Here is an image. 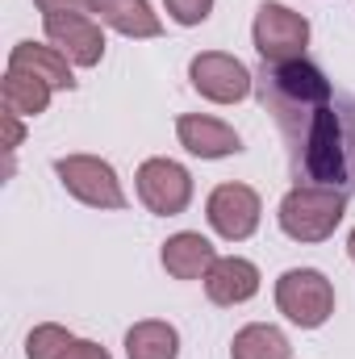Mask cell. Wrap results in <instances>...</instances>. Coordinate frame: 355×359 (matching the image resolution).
<instances>
[{"mask_svg": "<svg viewBox=\"0 0 355 359\" xmlns=\"http://www.w3.org/2000/svg\"><path fill=\"white\" fill-rule=\"evenodd\" d=\"M260 292V268L243 255H217V264L205 276V297L222 309L247 305Z\"/></svg>", "mask_w": 355, "mask_h": 359, "instance_id": "cell-11", "label": "cell"}, {"mask_svg": "<svg viewBox=\"0 0 355 359\" xmlns=\"http://www.w3.org/2000/svg\"><path fill=\"white\" fill-rule=\"evenodd\" d=\"M72 67H76V63H72L59 46H51V42H17V46L8 50V72H25V76L51 84L55 92L76 88Z\"/></svg>", "mask_w": 355, "mask_h": 359, "instance_id": "cell-12", "label": "cell"}, {"mask_svg": "<svg viewBox=\"0 0 355 359\" xmlns=\"http://www.w3.org/2000/svg\"><path fill=\"white\" fill-rule=\"evenodd\" d=\"M126 359H180V330L159 318L134 322L126 330Z\"/></svg>", "mask_w": 355, "mask_h": 359, "instance_id": "cell-15", "label": "cell"}, {"mask_svg": "<svg viewBox=\"0 0 355 359\" xmlns=\"http://www.w3.org/2000/svg\"><path fill=\"white\" fill-rule=\"evenodd\" d=\"M276 309L301 326V330H318L330 322L335 313V284L318 268H288L276 280Z\"/></svg>", "mask_w": 355, "mask_h": 359, "instance_id": "cell-4", "label": "cell"}, {"mask_svg": "<svg viewBox=\"0 0 355 359\" xmlns=\"http://www.w3.org/2000/svg\"><path fill=\"white\" fill-rule=\"evenodd\" d=\"M159 259H163V268H168L172 280H205L209 268L217 264V251H213V243H209L205 234L180 230V234H172V238L163 243Z\"/></svg>", "mask_w": 355, "mask_h": 359, "instance_id": "cell-13", "label": "cell"}, {"mask_svg": "<svg viewBox=\"0 0 355 359\" xmlns=\"http://www.w3.org/2000/svg\"><path fill=\"white\" fill-rule=\"evenodd\" d=\"M347 255H351V264H355V230L347 234Z\"/></svg>", "mask_w": 355, "mask_h": 359, "instance_id": "cell-23", "label": "cell"}, {"mask_svg": "<svg viewBox=\"0 0 355 359\" xmlns=\"http://www.w3.org/2000/svg\"><path fill=\"white\" fill-rule=\"evenodd\" d=\"M63 359H113L100 343H92V339H76L67 351H63Z\"/></svg>", "mask_w": 355, "mask_h": 359, "instance_id": "cell-21", "label": "cell"}, {"mask_svg": "<svg viewBox=\"0 0 355 359\" xmlns=\"http://www.w3.org/2000/svg\"><path fill=\"white\" fill-rule=\"evenodd\" d=\"M100 25L117 29L121 38H159L163 21L151 8V0H96Z\"/></svg>", "mask_w": 355, "mask_h": 359, "instance_id": "cell-14", "label": "cell"}, {"mask_svg": "<svg viewBox=\"0 0 355 359\" xmlns=\"http://www.w3.org/2000/svg\"><path fill=\"white\" fill-rule=\"evenodd\" d=\"M55 176L80 205L126 209V192H121V180L113 172V163H105L96 155H63V159H55Z\"/></svg>", "mask_w": 355, "mask_h": 359, "instance_id": "cell-6", "label": "cell"}, {"mask_svg": "<svg viewBox=\"0 0 355 359\" xmlns=\"http://www.w3.org/2000/svg\"><path fill=\"white\" fill-rule=\"evenodd\" d=\"M188 80H192V88L201 92L205 100H213V104H239L255 88L251 67L243 59L226 55V50H201V55H192Z\"/></svg>", "mask_w": 355, "mask_h": 359, "instance_id": "cell-7", "label": "cell"}, {"mask_svg": "<svg viewBox=\"0 0 355 359\" xmlns=\"http://www.w3.org/2000/svg\"><path fill=\"white\" fill-rule=\"evenodd\" d=\"M134 188H138V201L155 213V217H176L192 205V176L188 168L176 163V159H147L134 176Z\"/></svg>", "mask_w": 355, "mask_h": 359, "instance_id": "cell-8", "label": "cell"}, {"mask_svg": "<svg viewBox=\"0 0 355 359\" xmlns=\"http://www.w3.org/2000/svg\"><path fill=\"white\" fill-rule=\"evenodd\" d=\"M163 8H168V17H172L176 25L192 29V25L209 21V13H213V0H163Z\"/></svg>", "mask_w": 355, "mask_h": 359, "instance_id": "cell-19", "label": "cell"}, {"mask_svg": "<svg viewBox=\"0 0 355 359\" xmlns=\"http://www.w3.org/2000/svg\"><path fill=\"white\" fill-rule=\"evenodd\" d=\"M76 343V334L59 322H42L25 339V359H63V351Z\"/></svg>", "mask_w": 355, "mask_h": 359, "instance_id": "cell-18", "label": "cell"}, {"mask_svg": "<svg viewBox=\"0 0 355 359\" xmlns=\"http://www.w3.org/2000/svg\"><path fill=\"white\" fill-rule=\"evenodd\" d=\"M230 359H293V343L280 326L272 322H251L234 334Z\"/></svg>", "mask_w": 355, "mask_h": 359, "instance_id": "cell-16", "label": "cell"}, {"mask_svg": "<svg viewBox=\"0 0 355 359\" xmlns=\"http://www.w3.org/2000/svg\"><path fill=\"white\" fill-rule=\"evenodd\" d=\"M34 8L42 13V17H51V13H96V0H34Z\"/></svg>", "mask_w": 355, "mask_h": 359, "instance_id": "cell-20", "label": "cell"}, {"mask_svg": "<svg viewBox=\"0 0 355 359\" xmlns=\"http://www.w3.org/2000/svg\"><path fill=\"white\" fill-rule=\"evenodd\" d=\"M176 138H180V147L188 155H196V159H226V155L243 151L239 130L226 126L222 117H209V113H180Z\"/></svg>", "mask_w": 355, "mask_h": 359, "instance_id": "cell-10", "label": "cell"}, {"mask_svg": "<svg viewBox=\"0 0 355 359\" xmlns=\"http://www.w3.org/2000/svg\"><path fill=\"white\" fill-rule=\"evenodd\" d=\"M260 217H264V201L251 184H234V180L217 184L205 201V222L226 243H247L260 230Z\"/></svg>", "mask_w": 355, "mask_h": 359, "instance_id": "cell-5", "label": "cell"}, {"mask_svg": "<svg viewBox=\"0 0 355 359\" xmlns=\"http://www.w3.org/2000/svg\"><path fill=\"white\" fill-rule=\"evenodd\" d=\"M42 29H46V42L59 46L76 67H96L105 59V29L88 13H51L42 17Z\"/></svg>", "mask_w": 355, "mask_h": 359, "instance_id": "cell-9", "label": "cell"}, {"mask_svg": "<svg viewBox=\"0 0 355 359\" xmlns=\"http://www.w3.org/2000/svg\"><path fill=\"white\" fill-rule=\"evenodd\" d=\"M4 138H8V155L21 147V138H25V130H21V117L17 113H4Z\"/></svg>", "mask_w": 355, "mask_h": 359, "instance_id": "cell-22", "label": "cell"}, {"mask_svg": "<svg viewBox=\"0 0 355 359\" xmlns=\"http://www.w3.org/2000/svg\"><path fill=\"white\" fill-rule=\"evenodd\" d=\"M251 42L267 67L297 63V59H305V46H309V21H305V13H297L280 0H264L255 8Z\"/></svg>", "mask_w": 355, "mask_h": 359, "instance_id": "cell-3", "label": "cell"}, {"mask_svg": "<svg viewBox=\"0 0 355 359\" xmlns=\"http://www.w3.org/2000/svg\"><path fill=\"white\" fill-rule=\"evenodd\" d=\"M347 213V192L322 184H293L276 209L280 230L293 243H326Z\"/></svg>", "mask_w": 355, "mask_h": 359, "instance_id": "cell-2", "label": "cell"}, {"mask_svg": "<svg viewBox=\"0 0 355 359\" xmlns=\"http://www.w3.org/2000/svg\"><path fill=\"white\" fill-rule=\"evenodd\" d=\"M255 88L284 138L293 180L347 192L355 172L351 92H339L309 59L272 67L264 72V80H255Z\"/></svg>", "mask_w": 355, "mask_h": 359, "instance_id": "cell-1", "label": "cell"}, {"mask_svg": "<svg viewBox=\"0 0 355 359\" xmlns=\"http://www.w3.org/2000/svg\"><path fill=\"white\" fill-rule=\"evenodd\" d=\"M0 92H4V113H17V117H42L55 88L42 84V80H34V76H25V72H4Z\"/></svg>", "mask_w": 355, "mask_h": 359, "instance_id": "cell-17", "label": "cell"}]
</instances>
